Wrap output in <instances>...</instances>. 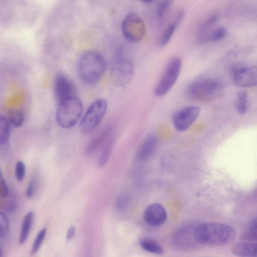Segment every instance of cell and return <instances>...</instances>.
Returning a JSON list of instances; mask_svg holds the SVG:
<instances>
[{"label":"cell","mask_w":257,"mask_h":257,"mask_svg":"<svg viewBox=\"0 0 257 257\" xmlns=\"http://www.w3.org/2000/svg\"><path fill=\"white\" fill-rule=\"evenodd\" d=\"M236 235L230 226L219 222H209L196 226L194 236L197 243L206 245H220L231 241Z\"/></svg>","instance_id":"6da1fadb"},{"label":"cell","mask_w":257,"mask_h":257,"mask_svg":"<svg viewBox=\"0 0 257 257\" xmlns=\"http://www.w3.org/2000/svg\"><path fill=\"white\" fill-rule=\"evenodd\" d=\"M106 69V62L103 56L95 50H88L80 57L77 71L80 79L87 85L97 83Z\"/></svg>","instance_id":"7a4b0ae2"},{"label":"cell","mask_w":257,"mask_h":257,"mask_svg":"<svg viewBox=\"0 0 257 257\" xmlns=\"http://www.w3.org/2000/svg\"><path fill=\"white\" fill-rule=\"evenodd\" d=\"M83 109V104L79 98L74 96L66 99L59 103L56 121L63 128H71L79 120Z\"/></svg>","instance_id":"3957f363"},{"label":"cell","mask_w":257,"mask_h":257,"mask_svg":"<svg viewBox=\"0 0 257 257\" xmlns=\"http://www.w3.org/2000/svg\"><path fill=\"white\" fill-rule=\"evenodd\" d=\"M223 89L221 81L214 78H204L193 82L188 87L187 93L192 98L210 100L220 94Z\"/></svg>","instance_id":"277c9868"},{"label":"cell","mask_w":257,"mask_h":257,"mask_svg":"<svg viewBox=\"0 0 257 257\" xmlns=\"http://www.w3.org/2000/svg\"><path fill=\"white\" fill-rule=\"evenodd\" d=\"M107 108V102L104 98H98L92 102L80 121V132L84 135L92 132L102 120Z\"/></svg>","instance_id":"5b68a950"},{"label":"cell","mask_w":257,"mask_h":257,"mask_svg":"<svg viewBox=\"0 0 257 257\" xmlns=\"http://www.w3.org/2000/svg\"><path fill=\"white\" fill-rule=\"evenodd\" d=\"M182 68V60L179 57L172 58L167 64L155 88L156 95H166L177 81Z\"/></svg>","instance_id":"8992f818"},{"label":"cell","mask_w":257,"mask_h":257,"mask_svg":"<svg viewBox=\"0 0 257 257\" xmlns=\"http://www.w3.org/2000/svg\"><path fill=\"white\" fill-rule=\"evenodd\" d=\"M121 29L124 38L132 43L142 41L146 33L143 20L134 13H130L124 17L121 24Z\"/></svg>","instance_id":"52a82bcc"},{"label":"cell","mask_w":257,"mask_h":257,"mask_svg":"<svg viewBox=\"0 0 257 257\" xmlns=\"http://www.w3.org/2000/svg\"><path fill=\"white\" fill-rule=\"evenodd\" d=\"M134 72L133 61L121 53L116 57L112 71L115 83L119 86L126 85L131 80Z\"/></svg>","instance_id":"ba28073f"},{"label":"cell","mask_w":257,"mask_h":257,"mask_svg":"<svg viewBox=\"0 0 257 257\" xmlns=\"http://www.w3.org/2000/svg\"><path fill=\"white\" fill-rule=\"evenodd\" d=\"M200 111V108L195 105L188 106L178 110L172 118L175 129L179 132L188 130L197 118Z\"/></svg>","instance_id":"9c48e42d"},{"label":"cell","mask_w":257,"mask_h":257,"mask_svg":"<svg viewBox=\"0 0 257 257\" xmlns=\"http://www.w3.org/2000/svg\"><path fill=\"white\" fill-rule=\"evenodd\" d=\"M196 226L192 224H186L177 229L172 236L174 245L182 250H189L194 248L197 243L194 236Z\"/></svg>","instance_id":"30bf717a"},{"label":"cell","mask_w":257,"mask_h":257,"mask_svg":"<svg viewBox=\"0 0 257 257\" xmlns=\"http://www.w3.org/2000/svg\"><path fill=\"white\" fill-rule=\"evenodd\" d=\"M54 91L56 99L59 103L66 99L75 96L76 92L72 81L62 74H59L55 77Z\"/></svg>","instance_id":"8fae6325"},{"label":"cell","mask_w":257,"mask_h":257,"mask_svg":"<svg viewBox=\"0 0 257 257\" xmlns=\"http://www.w3.org/2000/svg\"><path fill=\"white\" fill-rule=\"evenodd\" d=\"M143 218L149 225L158 226L166 221L167 213L163 206L159 203H154L146 207L144 211Z\"/></svg>","instance_id":"7c38bea8"},{"label":"cell","mask_w":257,"mask_h":257,"mask_svg":"<svg viewBox=\"0 0 257 257\" xmlns=\"http://www.w3.org/2000/svg\"><path fill=\"white\" fill-rule=\"evenodd\" d=\"M235 83L242 87H251L257 85V66L243 67L234 74Z\"/></svg>","instance_id":"4fadbf2b"},{"label":"cell","mask_w":257,"mask_h":257,"mask_svg":"<svg viewBox=\"0 0 257 257\" xmlns=\"http://www.w3.org/2000/svg\"><path fill=\"white\" fill-rule=\"evenodd\" d=\"M231 251L239 257H257V239L236 242L231 246Z\"/></svg>","instance_id":"5bb4252c"},{"label":"cell","mask_w":257,"mask_h":257,"mask_svg":"<svg viewBox=\"0 0 257 257\" xmlns=\"http://www.w3.org/2000/svg\"><path fill=\"white\" fill-rule=\"evenodd\" d=\"M158 144V139L156 137H148L139 147L137 154V158L141 161L149 159L156 151Z\"/></svg>","instance_id":"9a60e30c"},{"label":"cell","mask_w":257,"mask_h":257,"mask_svg":"<svg viewBox=\"0 0 257 257\" xmlns=\"http://www.w3.org/2000/svg\"><path fill=\"white\" fill-rule=\"evenodd\" d=\"M216 15H212L207 18L200 25L197 32L198 41L203 42L209 39L215 29H213L218 21Z\"/></svg>","instance_id":"2e32d148"},{"label":"cell","mask_w":257,"mask_h":257,"mask_svg":"<svg viewBox=\"0 0 257 257\" xmlns=\"http://www.w3.org/2000/svg\"><path fill=\"white\" fill-rule=\"evenodd\" d=\"M110 130L105 129L99 133L88 144L85 149L87 155H91L95 153L107 141Z\"/></svg>","instance_id":"e0dca14e"},{"label":"cell","mask_w":257,"mask_h":257,"mask_svg":"<svg viewBox=\"0 0 257 257\" xmlns=\"http://www.w3.org/2000/svg\"><path fill=\"white\" fill-rule=\"evenodd\" d=\"M34 219V213L29 211L25 216L19 237V243L23 244L28 238Z\"/></svg>","instance_id":"ac0fdd59"},{"label":"cell","mask_w":257,"mask_h":257,"mask_svg":"<svg viewBox=\"0 0 257 257\" xmlns=\"http://www.w3.org/2000/svg\"><path fill=\"white\" fill-rule=\"evenodd\" d=\"M139 243L142 248L148 252L157 254H162L164 252L159 243L151 238H142Z\"/></svg>","instance_id":"d6986e66"},{"label":"cell","mask_w":257,"mask_h":257,"mask_svg":"<svg viewBox=\"0 0 257 257\" xmlns=\"http://www.w3.org/2000/svg\"><path fill=\"white\" fill-rule=\"evenodd\" d=\"M11 123L8 117L1 115L0 117V144H5L10 138Z\"/></svg>","instance_id":"ffe728a7"},{"label":"cell","mask_w":257,"mask_h":257,"mask_svg":"<svg viewBox=\"0 0 257 257\" xmlns=\"http://www.w3.org/2000/svg\"><path fill=\"white\" fill-rule=\"evenodd\" d=\"M11 124L15 127H21L24 121L25 115L23 111L20 109L11 110L7 116Z\"/></svg>","instance_id":"44dd1931"},{"label":"cell","mask_w":257,"mask_h":257,"mask_svg":"<svg viewBox=\"0 0 257 257\" xmlns=\"http://www.w3.org/2000/svg\"><path fill=\"white\" fill-rule=\"evenodd\" d=\"M179 25V24L174 20L165 29L160 39L161 47H165L169 43Z\"/></svg>","instance_id":"7402d4cb"},{"label":"cell","mask_w":257,"mask_h":257,"mask_svg":"<svg viewBox=\"0 0 257 257\" xmlns=\"http://www.w3.org/2000/svg\"><path fill=\"white\" fill-rule=\"evenodd\" d=\"M112 143V140L109 139L104 145L98 160V165L99 167H103L107 162L111 154Z\"/></svg>","instance_id":"603a6c76"},{"label":"cell","mask_w":257,"mask_h":257,"mask_svg":"<svg viewBox=\"0 0 257 257\" xmlns=\"http://www.w3.org/2000/svg\"><path fill=\"white\" fill-rule=\"evenodd\" d=\"M173 3V1L165 0L162 1L157 5L155 14L157 19L162 21L164 19Z\"/></svg>","instance_id":"cb8c5ba5"},{"label":"cell","mask_w":257,"mask_h":257,"mask_svg":"<svg viewBox=\"0 0 257 257\" xmlns=\"http://www.w3.org/2000/svg\"><path fill=\"white\" fill-rule=\"evenodd\" d=\"M235 107L240 114H244L248 108L247 94L244 91H240L237 94Z\"/></svg>","instance_id":"d4e9b609"},{"label":"cell","mask_w":257,"mask_h":257,"mask_svg":"<svg viewBox=\"0 0 257 257\" xmlns=\"http://www.w3.org/2000/svg\"><path fill=\"white\" fill-rule=\"evenodd\" d=\"M10 228L9 220L6 214L0 212V238H5L8 234Z\"/></svg>","instance_id":"484cf974"},{"label":"cell","mask_w":257,"mask_h":257,"mask_svg":"<svg viewBox=\"0 0 257 257\" xmlns=\"http://www.w3.org/2000/svg\"><path fill=\"white\" fill-rule=\"evenodd\" d=\"M46 228L42 229L37 234L34 241L31 249V253H36L39 249L46 234Z\"/></svg>","instance_id":"4316f807"},{"label":"cell","mask_w":257,"mask_h":257,"mask_svg":"<svg viewBox=\"0 0 257 257\" xmlns=\"http://www.w3.org/2000/svg\"><path fill=\"white\" fill-rule=\"evenodd\" d=\"M26 168L25 163L22 161H18L16 164L15 175L16 180L19 182L23 181L25 178Z\"/></svg>","instance_id":"83f0119b"},{"label":"cell","mask_w":257,"mask_h":257,"mask_svg":"<svg viewBox=\"0 0 257 257\" xmlns=\"http://www.w3.org/2000/svg\"><path fill=\"white\" fill-rule=\"evenodd\" d=\"M227 34V30L223 26H219L215 28L212 33L209 41L217 42L223 39Z\"/></svg>","instance_id":"f1b7e54d"},{"label":"cell","mask_w":257,"mask_h":257,"mask_svg":"<svg viewBox=\"0 0 257 257\" xmlns=\"http://www.w3.org/2000/svg\"><path fill=\"white\" fill-rule=\"evenodd\" d=\"M130 198L126 194L120 195L116 198L114 206L116 210L122 211L124 210L127 206L129 203Z\"/></svg>","instance_id":"f546056e"},{"label":"cell","mask_w":257,"mask_h":257,"mask_svg":"<svg viewBox=\"0 0 257 257\" xmlns=\"http://www.w3.org/2000/svg\"><path fill=\"white\" fill-rule=\"evenodd\" d=\"M38 184L37 176H33L30 179L26 191V196L28 198L32 197L35 194Z\"/></svg>","instance_id":"4dcf8cb0"},{"label":"cell","mask_w":257,"mask_h":257,"mask_svg":"<svg viewBox=\"0 0 257 257\" xmlns=\"http://www.w3.org/2000/svg\"><path fill=\"white\" fill-rule=\"evenodd\" d=\"M17 208V199L15 195H11L6 204V210L9 212L15 211Z\"/></svg>","instance_id":"1f68e13d"},{"label":"cell","mask_w":257,"mask_h":257,"mask_svg":"<svg viewBox=\"0 0 257 257\" xmlns=\"http://www.w3.org/2000/svg\"><path fill=\"white\" fill-rule=\"evenodd\" d=\"M10 194V191L7 184L3 175L0 176V195L2 197H7Z\"/></svg>","instance_id":"d6a6232c"},{"label":"cell","mask_w":257,"mask_h":257,"mask_svg":"<svg viewBox=\"0 0 257 257\" xmlns=\"http://www.w3.org/2000/svg\"><path fill=\"white\" fill-rule=\"evenodd\" d=\"M75 232V228L74 226H70L67 232L66 235V237L67 240H69L71 239L74 235Z\"/></svg>","instance_id":"836d02e7"},{"label":"cell","mask_w":257,"mask_h":257,"mask_svg":"<svg viewBox=\"0 0 257 257\" xmlns=\"http://www.w3.org/2000/svg\"><path fill=\"white\" fill-rule=\"evenodd\" d=\"M143 3H145V4H152V3H153L154 2V1L153 0H145V1H142Z\"/></svg>","instance_id":"e575fe53"}]
</instances>
